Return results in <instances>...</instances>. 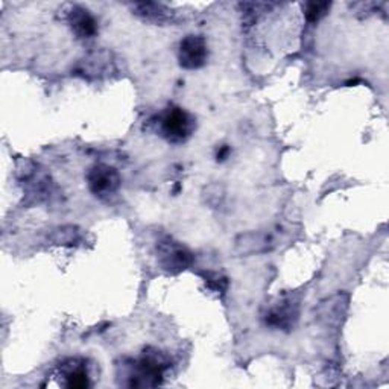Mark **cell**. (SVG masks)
Listing matches in <instances>:
<instances>
[{"instance_id": "1", "label": "cell", "mask_w": 389, "mask_h": 389, "mask_svg": "<svg viewBox=\"0 0 389 389\" xmlns=\"http://www.w3.org/2000/svg\"><path fill=\"white\" fill-rule=\"evenodd\" d=\"M192 129V120L181 108H169L161 117L163 136L172 143L184 142Z\"/></svg>"}, {"instance_id": "2", "label": "cell", "mask_w": 389, "mask_h": 389, "mask_svg": "<svg viewBox=\"0 0 389 389\" xmlns=\"http://www.w3.org/2000/svg\"><path fill=\"white\" fill-rule=\"evenodd\" d=\"M178 60L181 68L193 70L203 68L207 60V43L201 36H187L180 43Z\"/></svg>"}, {"instance_id": "3", "label": "cell", "mask_w": 389, "mask_h": 389, "mask_svg": "<svg viewBox=\"0 0 389 389\" xmlns=\"http://www.w3.org/2000/svg\"><path fill=\"white\" fill-rule=\"evenodd\" d=\"M87 181H88V187H90V191L95 195L105 196V195L114 193L117 191L120 184V178L116 169L110 168V166H105V164H99V166H95V168L88 172Z\"/></svg>"}, {"instance_id": "4", "label": "cell", "mask_w": 389, "mask_h": 389, "mask_svg": "<svg viewBox=\"0 0 389 389\" xmlns=\"http://www.w3.org/2000/svg\"><path fill=\"white\" fill-rule=\"evenodd\" d=\"M69 21L72 25V29L75 31V34L81 38H90L97 32L96 20L84 8L73 6L69 11Z\"/></svg>"}, {"instance_id": "5", "label": "cell", "mask_w": 389, "mask_h": 389, "mask_svg": "<svg viewBox=\"0 0 389 389\" xmlns=\"http://www.w3.org/2000/svg\"><path fill=\"white\" fill-rule=\"evenodd\" d=\"M192 262V255L184 248H180L176 245H166L161 251V263L166 270L178 272L181 270H186Z\"/></svg>"}, {"instance_id": "6", "label": "cell", "mask_w": 389, "mask_h": 389, "mask_svg": "<svg viewBox=\"0 0 389 389\" xmlns=\"http://www.w3.org/2000/svg\"><path fill=\"white\" fill-rule=\"evenodd\" d=\"M295 304L291 306V303H283L280 306L274 307L270 315H268V321L271 326L275 327H287L292 324V318H297V310L294 309Z\"/></svg>"}, {"instance_id": "7", "label": "cell", "mask_w": 389, "mask_h": 389, "mask_svg": "<svg viewBox=\"0 0 389 389\" xmlns=\"http://www.w3.org/2000/svg\"><path fill=\"white\" fill-rule=\"evenodd\" d=\"M65 379L70 388H85L88 385L87 371L84 365H80L76 361H70L68 370H65Z\"/></svg>"}, {"instance_id": "8", "label": "cell", "mask_w": 389, "mask_h": 389, "mask_svg": "<svg viewBox=\"0 0 389 389\" xmlns=\"http://www.w3.org/2000/svg\"><path fill=\"white\" fill-rule=\"evenodd\" d=\"M330 9L327 2H310L306 5V17L309 21H318Z\"/></svg>"}, {"instance_id": "9", "label": "cell", "mask_w": 389, "mask_h": 389, "mask_svg": "<svg viewBox=\"0 0 389 389\" xmlns=\"http://www.w3.org/2000/svg\"><path fill=\"white\" fill-rule=\"evenodd\" d=\"M230 154V149H228V146H224V148H222L219 152H218V160H225L227 159V155Z\"/></svg>"}]
</instances>
